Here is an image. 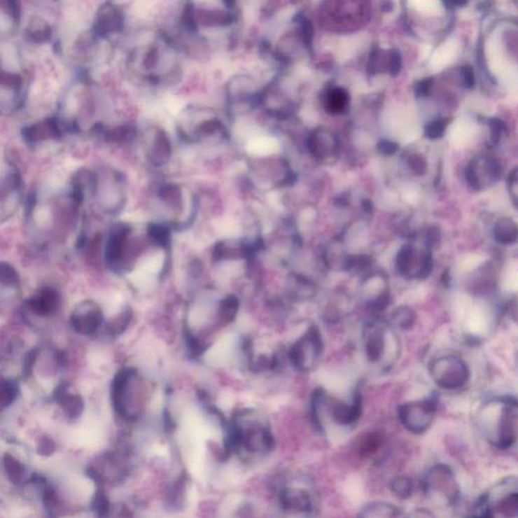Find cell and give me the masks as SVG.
Wrapping results in <instances>:
<instances>
[{
	"label": "cell",
	"instance_id": "cell-18",
	"mask_svg": "<svg viewBox=\"0 0 518 518\" xmlns=\"http://www.w3.org/2000/svg\"><path fill=\"white\" fill-rule=\"evenodd\" d=\"M493 234H494L495 240L499 242L500 244H514L517 242L518 234L517 224L509 218L500 219L495 224Z\"/></svg>",
	"mask_w": 518,
	"mask_h": 518
},
{
	"label": "cell",
	"instance_id": "cell-6",
	"mask_svg": "<svg viewBox=\"0 0 518 518\" xmlns=\"http://www.w3.org/2000/svg\"><path fill=\"white\" fill-rule=\"evenodd\" d=\"M323 352V340L319 329L310 327L307 332L290 347L288 356L290 363L299 370H312L317 365Z\"/></svg>",
	"mask_w": 518,
	"mask_h": 518
},
{
	"label": "cell",
	"instance_id": "cell-21",
	"mask_svg": "<svg viewBox=\"0 0 518 518\" xmlns=\"http://www.w3.org/2000/svg\"><path fill=\"white\" fill-rule=\"evenodd\" d=\"M290 290L298 299H307L315 294V286L303 276H295L290 279Z\"/></svg>",
	"mask_w": 518,
	"mask_h": 518
},
{
	"label": "cell",
	"instance_id": "cell-17",
	"mask_svg": "<svg viewBox=\"0 0 518 518\" xmlns=\"http://www.w3.org/2000/svg\"><path fill=\"white\" fill-rule=\"evenodd\" d=\"M26 37L35 44L49 42L52 38L51 26L42 18H31L26 28Z\"/></svg>",
	"mask_w": 518,
	"mask_h": 518
},
{
	"label": "cell",
	"instance_id": "cell-12",
	"mask_svg": "<svg viewBox=\"0 0 518 518\" xmlns=\"http://www.w3.org/2000/svg\"><path fill=\"white\" fill-rule=\"evenodd\" d=\"M365 354L372 363L383 360L387 351V327L383 322L372 321L363 329Z\"/></svg>",
	"mask_w": 518,
	"mask_h": 518
},
{
	"label": "cell",
	"instance_id": "cell-10",
	"mask_svg": "<svg viewBox=\"0 0 518 518\" xmlns=\"http://www.w3.org/2000/svg\"><path fill=\"white\" fill-rule=\"evenodd\" d=\"M361 296L370 308L379 311L390 302V288L387 276L381 272L368 274L361 285Z\"/></svg>",
	"mask_w": 518,
	"mask_h": 518
},
{
	"label": "cell",
	"instance_id": "cell-28",
	"mask_svg": "<svg viewBox=\"0 0 518 518\" xmlns=\"http://www.w3.org/2000/svg\"><path fill=\"white\" fill-rule=\"evenodd\" d=\"M150 235L153 238V240L156 241L158 244L161 246H167L168 240H169V235H168V231L167 229L163 228L161 226H153L150 230Z\"/></svg>",
	"mask_w": 518,
	"mask_h": 518
},
{
	"label": "cell",
	"instance_id": "cell-14",
	"mask_svg": "<svg viewBox=\"0 0 518 518\" xmlns=\"http://www.w3.org/2000/svg\"><path fill=\"white\" fill-rule=\"evenodd\" d=\"M129 233L126 226H119L111 231L106 247V260L113 270H120L124 265Z\"/></svg>",
	"mask_w": 518,
	"mask_h": 518
},
{
	"label": "cell",
	"instance_id": "cell-8",
	"mask_svg": "<svg viewBox=\"0 0 518 518\" xmlns=\"http://www.w3.org/2000/svg\"><path fill=\"white\" fill-rule=\"evenodd\" d=\"M435 412L436 403L433 399L409 402L398 410L401 424L415 435H421L428 430L435 420Z\"/></svg>",
	"mask_w": 518,
	"mask_h": 518
},
{
	"label": "cell",
	"instance_id": "cell-9",
	"mask_svg": "<svg viewBox=\"0 0 518 518\" xmlns=\"http://www.w3.org/2000/svg\"><path fill=\"white\" fill-rule=\"evenodd\" d=\"M24 78L19 72L0 66V111L13 113L22 102Z\"/></svg>",
	"mask_w": 518,
	"mask_h": 518
},
{
	"label": "cell",
	"instance_id": "cell-24",
	"mask_svg": "<svg viewBox=\"0 0 518 518\" xmlns=\"http://www.w3.org/2000/svg\"><path fill=\"white\" fill-rule=\"evenodd\" d=\"M132 319L131 310L122 311L119 316L115 318L113 321L108 325V332L113 334V335H119V334L124 332L125 329L128 327L130 322Z\"/></svg>",
	"mask_w": 518,
	"mask_h": 518
},
{
	"label": "cell",
	"instance_id": "cell-25",
	"mask_svg": "<svg viewBox=\"0 0 518 518\" xmlns=\"http://www.w3.org/2000/svg\"><path fill=\"white\" fill-rule=\"evenodd\" d=\"M412 482L407 477H398L392 483V491L402 499L408 498L412 493Z\"/></svg>",
	"mask_w": 518,
	"mask_h": 518
},
{
	"label": "cell",
	"instance_id": "cell-29",
	"mask_svg": "<svg viewBox=\"0 0 518 518\" xmlns=\"http://www.w3.org/2000/svg\"><path fill=\"white\" fill-rule=\"evenodd\" d=\"M402 67L401 55L397 50H391L390 52V72L393 76L399 74Z\"/></svg>",
	"mask_w": 518,
	"mask_h": 518
},
{
	"label": "cell",
	"instance_id": "cell-15",
	"mask_svg": "<svg viewBox=\"0 0 518 518\" xmlns=\"http://www.w3.org/2000/svg\"><path fill=\"white\" fill-rule=\"evenodd\" d=\"M281 504L286 510L294 513L311 512L314 508L312 493L302 487H288L281 492Z\"/></svg>",
	"mask_w": 518,
	"mask_h": 518
},
{
	"label": "cell",
	"instance_id": "cell-20",
	"mask_svg": "<svg viewBox=\"0 0 518 518\" xmlns=\"http://www.w3.org/2000/svg\"><path fill=\"white\" fill-rule=\"evenodd\" d=\"M416 321V315L412 309L407 306L397 308L391 315V323L400 330L411 329Z\"/></svg>",
	"mask_w": 518,
	"mask_h": 518
},
{
	"label": "cell",
	"instance_id": "cell-27",
	"mask_svg": "<svg viewBox=\"0 0 518 518\" xmlns=\"http://www.w3.org/2000/svg\"><path fill=\"white\" fill-rule=\"evenodd\" d=\"M445 128H447V120H436L430 124L427 125L426 128V136L429 139H438L444 136Z\"/></svg>",
	"mask_w": 518,
	"mask_h": 518
},
{
	"label": "cell",
	"instance_id": "cell-16",
	"mask_svg": "<svg viewBox=\"0 0 518 518\" xmlns=\"http://www.w3.org/2000/svg\"><path fill=\"white\" fill-rule=\"evenodd\" d=\"M60 303L61 299L58 292L52 288H45L29 300L27 307L33 314L40 317H48L55 314L60 307Z\"/></svg>",
	"mask_w": 518,
	"mask_h": 518
},
{
	"label": "cell",
	"instance_id": "cell-19",
	"mask_svg": "<svg viewBox=\"0 0 518 518\" xmlns=\"http://www.w3.org/2000/svg\"><path fill=\"white\" fill-rule=\"evenodd\" d=\"M349 93L343 88H331L326 94L325 106L327 111L332 113H340L346 108L349 104Z\"/></svg>",
	"mask_w": 518,
	"mask_h": 518
},
{
	"label": "cell",
	"instance_id": "cell-13",
	"mask_svg": "<svg viewBox=\"0 0 518 518\" xmlns=\"http://www.w3.org/2000/svg\"><path fill=\"white\" fill-rule=\"evenodd\" d=\"M104 315L101 308L93 302H84L77 307L71 317L72 327L83 335H92L101 328Z\"/></svg>",
	"mask_w": 518,
	"mask_h": 518
},
{
	"label": "cell",
	"instance_id": "cell-32",
	"mask_svg": "<svg viewBox=\"0 0 518 518\" xmlns=\"http://www.w3.org/2000/svg\"><path fill=\"white\" fill-rule=\"evenodd\" d=\"M431 84H433V78H426L424 80L420 81L417 84L416 88H415V92H416L417 97H426L428 94L429 90H430Z\"/></svg>",
	"mask_w": 518,
	"mask_h": 518
},
{
	"label": "cell",
	"instance_id": "cell-31",
	"mask_svg": "<svg viewBox=\"0 0 518 518\" xmlns=\"http://www.w3.org/2000/svg\"><path fill=\"white\" fill-rule=\"evenodd\" d=\"M409 163H410L411 168L414 170V172L419 174V176L424 174V172H426V161L424 160V158H420V156H412V158H410V160H409Z\"/></svg>",
	"mask_w": 518,
	"mask_h": 518
},
{
	"label": "cell",
	"instance_id": "cell-22",
	"mask_svg": "<svg viewBox=\"0 0 518 518\" xmlns=\"http://www.w3.org/2000/svg\"><path fill=\"white\" fill-rule=\"evenodd\" d=\"M0 286L10 288H18L20 286L19 274L10 263L0 262Z\"/></svg>",
	"mask_w": 518,
	"mask_h": 518
},
{
	"label": "cell",
	"instance_id": "cell-2",
	"mask_svg": "<svg viewBox=\"0 0 518 518\" xmlns=\"http://www.w3.org/2000/svg\"><path fill=\"white\" fill-rule=\"evenodd\" d=\"M143 383L134 369H124L115 376L111 387V397L115 410L120 416L134 419L142 409Z\"/></svg>",
	"mask_w": 518,
	"mask_h": 518
},
{
	"label": "cell",
	"instance_id": "cell-5",
	"mask_svg": "<svg viewBox=\"0 0 518 518\" xmlns=\"http://www.w3.org/2000/svg\"><path fill=\"white\" fill-rule=\"evenodd\" d=\"M429 374L438 387L444 390H456L463 387L470 379L467 363L456 356H444L433 360Z\"/></svg>",
	"mask_w": 518,
	"mask_h": 518
},
{
	"label": "cell",
	"instance_id": "cell-3",
	"mask_svg": "<svg viewBox=\"0 0 518 518\" xmlns=\"http://www.w3.org/2000/svg\"><path fill=\"white\" fill-rule=\"evenodd\" d=\"M433 253L427 243L422 246L407 243L397 253L396 270L403 278L426 279L433 270Z\"/></svg>",
	"mask_w": 518,
	"mask_h": 518
},
{
	"label": "cell",
	"instance_id": "cell-34",
	"mask_svg": "<svg viewBox=\"0 0 518 518\" xmlns=\"http://www.w3.org/2000/svg\"><path fill=\"white\" fill-rule=\"evenodd\" d=\"M491 129H492V137L493 140L497 141L499 139L500 134H501L502 122L501 120L497 119H493L490 122Z\"/></svg>",
	"mask_w": 518,
	"mask_h": 518
},
{
	"label": "cell",
	"instance_id": "cell-11",
	"mask_svg": "<svg viewBox=\"0 0 518 518\" xmlns=\"http://www.w3.org/2000/svg\"><path fill=\"white\" fill-rule=\"evenodd\" d=\"M62 122L57 118H47L38 120L22 131V136L28 144L31 146L44 144V143L59 141L62 137Z\"/></svg>",
	"mask_w": 518,
	"mask_h": 518
},
{
	"label": "cell",
	"instance_id": "cell-23",
	"mask_svg": "<svg viewBox=\"0 0 518 518\" xmlns=\"http://www.w3.org/2000/svg\"><path fill=\"white\" fill-rule=\"evenodd\" d=\"M238 308H239V303H238L237 298L230 296L223 300L219 310L222 321L225 323L231 322L237 315Z\"/></svg>",
	"mask_w": 518,
	"mask_h": 518
},
{
	"label": "cell",
	"instance_id": "cell-7",
	"mask_svg": "<svg viewBox=\"0 0 518 518\" xmlns=\"http://www.w3.org/2000/svg\"><path fill=\"white\" fill-rule=\"evenodd\" d=\"M424 490L431 498L444 500L445 503H456L460 495L453 471L444 465L430 469L424 478Z\"/></svg>",
	"mask_w": 518,
	"mask_h": 518
},
{
	"label": "cell",
	"instance_id": "cell-4",
	"mask_svg": "<svg viewBox=\"0 0 518 518\" xmlns=\"http://www.w3.org/2000/svg\"><path fill=\"white\" fill-rule=\"evenodd\" d=\"M234 447H243L250 454L269 453L274 445V438L267 427L258 422L236 420L231 430Z\"/></svg>",
	"mask_w": 518,
	"mask_h": 518
},
{
	"label": "cell",
	"instance_id": "cell-1",
	"mask_svg": "<svg viewBox=\"0 0 518 518\" xmlns=\"http://www.w3.org/2000/svg\"><path fill=\"white\" fill-rule=\"evenodd\" d=\"M482 427L488 440L505 449L517 442L518 411L515 399L495 400L486 404L481 414Z\"/></svg>",
	"mask_w": 518,
	"mask_h": 518
},
{
	"label": "cell",
	"instance_id": "cell-30",
	"mask_svg": "<svg viewBox=\"0 0 518 518\" xmlns=\"http://www.w3.org/2000/svg\"><path fill=\"white\" fill-rule=\"evenodd\" d=\"M399 147L396 143L391 142V141L383 140L378 144V150L379 153L383 154L385 156H391L393 154L396 153L398 151Z\"/></svg>",
	"mask_w": 518,
	"mask_h": 518
},
{
	"label": "cell",
	"instance_id": "cell-33",
	"mask_svg": "<svg viewBox=\"0 0 518 518\" xmlns=\"http://www.w3.org/2000/svg\"><path fill=\"white\" fill-rule=\"evenodd\" d=\"M463 83L468 88H472L475 85V76L474 72H472V68L469 66H465L463 68Z\"/></svg>",
	"mask_w": 518,
	"mask_h": 518
},
{
	"label": "cell",
	"instance_id": "cell-26",
	"mask_svg": "<svg viewBox=\"0 0 518 518\" xmlns=\"http://www.w3.org/2000/svg\"><path fill=\"white\" fill-rule=\"evenodd\" d=\"M381 444V436L376 435V433H370V435L365 436L361 442V454H365V456H372V454H374L379 451Z\"/></svg>",
	"mask_w": 518,
	"mask_h": 518
}]
</instances>
